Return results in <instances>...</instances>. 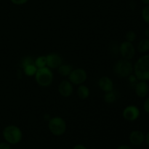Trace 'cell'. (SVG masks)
I'll use <instances>...</instances> for the list:
<instances>
[{
    "label": "cell",
    "instance_id": "24",
    "mask_svg": "<svg viewBox=\"0 0 149 149\" xmlns=\"http://www.w3.org/2000/svg\"><path fill=\"white\" fill-rule=\"evenodd\" d=\"M0 149H11L10 145L7 142L0 143Z\"/></svg>",
    "mask_w": 149,
    "mask_h": 149
},
{
    "label": "cell",
    "instance_id": "10",
    "mask_svg": "<svg viewBox=\"0 0 149 149\" xmlns=\"http://www.w3.org/2000/svg\"><path fill=\"white\" fill-rule=\"evenodd\" d=\"M47 59V65L49 68H58L60 65L62 64V58L58 54L52 53L46 56Z\"/></svg>",
    "mask_w": 149,
    "mask_h": 149
},
{
    "label": "cell",
    "instance_id": "26",
    "mask_svg": "<svg viewBox=\"0 0 149 149\" xmlns=\"http://www.w3.org/2000/svg\"><path fill=\"white\" fill-rule=\"evenodd\" d=\"M73 149H87V148L82 145H77L74 147Z\"/></svg>",
    "mask_w": 149,
    "mask_h": 149
},
{
    "label": "cell",
    "instance_id": "20",
    "mask_svg": "<svg viewBox=\"0 0 149 149\" xmlns=\"http://www.w3.org/2000/svg\"><path fill=\"white\" fill-rule=\"evenodd\" d=\"M141 15H142V17L144 21L146 23H148V24H149V4L148 5L146 6V7L143 9Z\"/></svg>",
    "mask_w": 149,
    "mask_h": 149
},
{
    "label": "cell",
    "instance_id": "12",
    "mask_svg": "<svg viewBox=\"0 0 149 149\" xmlns=\"http://www.w3.org/2000/svg\"><path fill=\"white\" fill-rule=\"evenodd\" d=\"M135 93L140 97H145L149 92V87L146 81H140L135 84Z\"/></svg>",
    "mask_w": 149,
    "mask_h": 149
},
{
    "label": "cell",
    "instance_id": "9",
    "mask_svg": "<svg viewBox=\"0 0 149 149\" xmlns=\"http://www.w3.org/2000/svg\"><path fill=\"white\" fill-rule=\"evenodd\" d=\"M140 116V110L137 106H129L123 111V117L129 122H134L138 119Z\"/></svg>",
    "mask_w": 149,
    "mask_h": 149
},
{
    "label": "cell",
    "instance_id": "30",
    "mask_svg": "<svg viewBox=\"0 0 149 149\" xmlns=\"http://www.w3.org/2000/svg\"><path fill=\"white\" fill-rule=\"evenodd\" d=\"M141 1H142L143 4H146V5H148L149 4V0H141Z\"/></svg>",
    "mask_w": 149,
    "mask_h": 149
},
{
    "label": "cell",
    "instance_id": "18",
    "mask_svg": "<svg viewBox=\"0 0 149 149\" xmlns=\"http://www.w3.org/2000/svg\"><path fill=\"white\" fill-rule=\"evenodd\" d=\"M35 65L37 68H42L46 67L47 59L45 56H39L34 61Z\"/></svg>",
    "mask_w": 149,
    "mask_h": 149
},
{
    "label": "cell",
    "instance_id": "21",
    "mask_svg": "<svg viewBox=\"0 0 149 149\" xmlns=\"http://www.w3.org/2000/svg\"><path fill=\"white\" fill-rule=\"evenodd\" d=\"M135 39H136V33L135 32L132 31H130L127 33L126 39L127 42H132L135 40Z\"/></svg>",
    "mask_w": 149,
    "mask_h": 149
},
{
    "label": "cell",
    "instance_id": "6",
    "mask_svg": "<svg viewBox=\"0 0 149 149\" xmlns=\"http://www.w3.org/2000/svg\"><path fill=\"white\" fill-rule=\"evenodd\" d=\"M68 77L72 84L80 85L86 81L87 76V73L83 68H76L71 71Z\"/></svg>",
    "mask_w": 149,
    "mask_h": 149
},
{
    "label": "cell",
    "instance_id": "8",
    "mask_svg": "<svg viewBox=\"0 0 149 149\" xmlns=\"http://www.w3.org/2000/svg\"><path fill=\"white\" fill-rule=\"evenodd\" d=\"M119 52L125 59L130 60L134 58L135 55V49L132 42H126L122 43L119 47Z\"/></svg>",
    "mask_w": 149,
    "mask_h": 149
},
{
    "label": "cell",
    "instance_id": "2",
    "mask_svg": "<svg viewBox=\"0 0 149 149\" xmlns=\"http://www.w3.org/2000/svg\"><path fill=\"white\" fill-rule=\"evenodd\" d=\"M3 137L10 144H17L21 141L22 132L17 127L10 125L6 127L3 130Z\"/></svg>",
    "mask_w": 149,
    "mask_h": 149
},
{
    "label": "cell",
    "instance_id": "1",
    "mask_svg": "<svg viewBox=\"0 0 149 149\" xmlns=\"http://www.w3.org/2000/svg\"><path fill=\"white\" fill-rule=\"evenodd\" d=\"M135 75L140 81H149V55L140 58L134 66Z\"/></svg>",
    "mask_w": 149,
    "mask_h": 149
},
{
    "label": "cell",
    "instance_id": "17",
    "mask_svg": "<svg viewBox=\"0 0 149 149\" xmlns=\"http://www.w3.org/2000/svg\"><path fill=\"white\" fill-rule=\"evenodd\" d=\"M77 94L79 98L86 99L90 95V90L88 87L85 85H80L78 87L77 90Z\"/></svg>",
    "mask_w": 149,
    "mask_h": 149
},
{
    "label": "cell",
    "instance_id": "15",
    "mask_svg": "<svg viewBox=\"0 0 149 149\" xmlns=\"http://www.w3.org/2000/svg\"><path fill=\"white\" fill-rule=\"evenodd\" d=\"M72 71V66L68 64H61L58 67V72L63 77H68Z\"/></svg>",
    "mask_w": 149,
    "mask_h": 149
},
{
    "label": "cell",
    "instance_id": "13",
    "mask_svg": "<svg viewBox=\"0 0 149 149\" xmlns=\"http://www.w3.org/2000/svg\"><path fill=\"white\" fill-rule=\"evenodd\" d=\"M98 86L105 93L111 92L113 90V81L107 77H103L99 79Z\"/></svg>",
    "mask_w": 149,
    "mask_h": 149
},
{
    "label": "cell",
    "instance_id": "28",
    "mask_svg": "<svg viewBox=\"0 0 149 149\" xmlns=\"http://www.w3.org/2000/svg\"><path fill=\"white\" fill-rule=\"evenodd\" d=\"M145 36H146V38L149 39V28H148V29H146L145 30Z\"/></svg>",
    "mask_w": 149,
    "mask_h": 149
},
{
    "label": "cell",
    "instance_id": "11",
    "mask_svg": "<svg viewBox=\"0 0 149 149\" xmlns=\"http://www.w3.org/2000/svg\"><path fill=\"white\" fill-rule=\"evenodd\" d=\"M58 91L60 94L63 97H68L71 95L74 91V87L71 81H68L67 80L61 81L58 87Z\"/></svg>",
    "mask_w": 149,
    "mask_h": 149
},
{
    "label": "cell",
    "instance_id": "19",
    "mask_svg": "<svg viewBox=\"0 0 149 149\" xmlns=\"http://www.w3.org/2000/svg\"><path fill=\"white\" fill-rule=\"evenodd\" d=\"M116 94L112 90L111 92L106 93L104 96V100L107 103H113L116 100Z\"/></svg>",
    "mask_w": 149,
    "mask_h": 149
},
{
    "label": "cell",
    "instance_id": "4",
    "mask_svg": "<svg viewBox=\"0 0 149 149\" xmlns=\"http://www.w3.org/2000/svg\"><path fill=\"white\" fill-rule=\"evenodd\" d=\"M36 81L38 84L42 87H48L52 82L53 75L47 67H44L42 68H38L36 74H35Z\"/></svg>",
    "mask_w": 149,
    "mask_h": 149
},
{
    "label": "cell",
    "instance_id": "14",
    "mask_svg": "<svg viewBox=\"0 0 149 149\" xmlns=\"http://www.w3.org/2000/svg\"><path fill=\"white\" fill-rule=\"evenodd\" d=\"M145 135L141 131H132L130 135V141L131 143L135 146H140L145 141Z\"/></svg>",
    "mask_w": 149,
    "mask_h": 149
},
{
    "label": "cell",
    "instance_id": "22",
    "mask_svg": "<svg viewBox=\"0 0 149 149\" xmlns=\"http://www.w3.org/2000/svg\"><path fill=\"white\" fill-rule=\"evenodd\" d=\"M128 77H129V81L131 83V84H137L138 79L135 74H130V75Z\"/></svg>",
    "mask_w": 149,
    "mask_h": 149
},
{
    "label": "cell",
    "instance_id": "29",
    "mask_svg": "<svg viewBox=\"0 0 149 149\" xmlns=\"http://www.w3.org/2000/svg\"><path fill=\"white\" fill-rule=\"evenodd\" d=\"M145 139H146V141L147 144H148V146H149V132H148V133H147V135H146V136Z\"/></svg>",
    "mask_w": 149,
    "mask_h": 149
},
{
    "label": "cell",
    "instance_id": "7",
    "mask_svg": "<svg viewBox=\"0 0 149 149\" xmlns=\"http://www.w3.org/2000/svg\"><path fill=\"white\" fill-rule=\"evenodd\" d=\"M21 65L23 67L25 74L28 77H32L35 75L38 68L35 65L34 61L31 57H26L22 60Z\"/></svg>",
    "mask_w": 149,
    "mask_h": 149
},
{
    "label": "cell",
    "instance_id": "27",
    "mask_svg": "<svg viewBox=\"0 0 149 149\" xmlns=\"http://www.w3.org/2000/svg\"><path fill=\"white\" fill-rule=\"evenodd\" d=\"M117 149H132L131 147L128 146H126V145H122V146H120L118 147Z\"/></svg>",
    "mask_w": 149,
    "mask_h": 149
},
{
    "label": "cell",
    "instance_id": "3",
    "mask_svg": "<svg viewBox=\"0 0 149 149\" xmlns=\"http://www.w3.org/2000/svg\"><path fill=\"white\" fill-rule=\"evenodd\" d=\"M134 68L129 60L122 59L118 61L113 66V71L120 77H128L132 74Z\"/></svg>",
    "mask_w": 149,
    "mask_h": 149
},
{
    "label": "cell",
    "instance_id": "5",
    "mask_svg": "<svg viewBox=\"0 0 149 149\" xmlns=\"http://www.w3.org/2000/svg\"><path fill=\"white\" fill-rule=\"evenodd\" d=\"M48 127L49 131L56 136L62 135L66 130V124L61 117H53L49 119Z\"/></svg>",
    "mask_w": 149,
    "mask_h": 149
},
{
    "label": "cell",
    "instance_id": "23",
    "mask_svg": "<svg viewBox=\"0 0 149 149\" xmlns=\"http://www.w3.org/2000/svg\"><path fill=\"white\" fill-rule=\"evenodd\" d=\"M12 3L16 5H21V4H24L27 2L29 0H10Z\"/></svg>",
    "mask_w": 149,
    "mask_h": 149
},
{
    "label": "cell",
    "instance_id": "16",
    "mask_svg": "<svg viewBox=\"0 0 149 149\" xmlns=\"http://www.w3.org/2000/svg\"><path fill=\"white\" fill-rule=\"evenodd\" d=\"M138 49L140 52L145 53L149 50V39L145 38L141 39L138 45Z\"/></svg>",
    "mask_w": 149,
    "mask_h": 149
},
{
    "label": "cell",
    "instance_id": "25",
    "mask_svg": "<svg viewBox=\"0 0 149 149\" xmlns=\"http://www.w3.org/2000/svg\"><path fill=\"white\" fill-rule=\"evenodd\" d=\"M143 109L146 113H149V97H148V98L145 100V102H144Z\"/></svg>",
    "mask_w": 149,
    "mask_h": 149
}]
</instances>
